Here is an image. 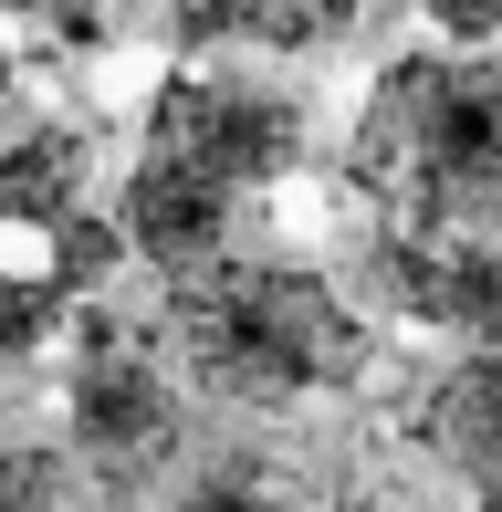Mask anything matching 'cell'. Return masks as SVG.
<instances>
[{"label":"cell","instance_id":"6da1fadb","mask_svg":"<svg viewBox=\"0 0 502 512\" xmlns=\"http://www.w3.org/2000/svg\"><path fill=\"white\" fill-rule=\"evenodd\" d=\"M157 335H168L178 377H189L210 408H251V418L346 398V387L377 366V324L335 293V272L283 262V251H262V262L210 251V262L168 272Z\"/></svg>","mask_w":502,"mask_h":512},{"label":"cell","instance_id":"7a4b0ae2","mask_svg":"<svg viewBox=\"0 0 502 512\" xmlns=\"http://www.w3.org/2000/svg\"><path fill=\"white\" fill-rule=\"evenodd\" d=\"M346 199L356 220L502 241V53H461V42L387 53L346 126Z\"/></svg>","mask_w":502,"mask_h":512},{"label":"cell","instance_id":"3957f363","mask_svg":"<svg viewBox=\"0 0 502 512\" xmlns=\"http://www.w3.org/2000/svg\"><path fill=\"white\" fill-rule=\"evenodd\" d=\"M136 147H147V157H178V168H199V178H220L231 199H262V189H283V178L304 168L314 115H304V95H272V84H251V74H210V63H189V74H168L147 95Z\"/></svg>","mask_w":502,"mask_h":512},{"label":"cell","instance_id":"277c9868","mask_svg":"<svg viewBox=\"0 0 502 512\" xmlns=\"http://www.w3.org/2000/svg\"><path fill=\"white\" fill-rule=\"evenodd\" d=\"M63 418H74L84 471H105V481H147L157 460L178 450V387H168V356H157L147 324H126V314H105V304L74 324Z\"/></svg>","mask_w":502,"mask_h":512},{"label":"cell","instance_id":"5b68a950","mask_svg":"<svg viewBox=\"0 0 502 512\" xmlns=\"http://www.w3.org/2000/svg\"><path fill=\"white\" fill-rule=\"evenodd\" d=\"M356 283H367L377 314L419 324V335H450V345L502 335V241H482V230L367 220V241H356Z\"/></svg>","mask_w":502,"mask_h":512},{"label":"cell","instance_id":"8992f818","mask_svg":"<svg viewBox=\"0 0 502 512\" xmlns=\"http://www.w3.org/2000/svg\"><path fill=\"white\" fill-rule=\"evenodd\" d=\"M116 220H126V251H136V262L189 272V262H210V251H231L241 199L220 189V178L178 168V157H147V147H136V168H126V189H116Z\"/></svg>","mask_w":502,"mask_h":512},{"label":"cell","instance_id":"52a82bcc","mask_svg":"<svg viewBox=\"0 0 502 512\" xmlns=\"http://www.w3.org/2000/svg\"><path fill=\"white\" fill-rule=\"evenodd\" d=\"M408 439H419L440 471H461V481L502 471V335L461 345V356L408 398Z\"/></svg>","mask_w":502,"mask_h":512},{"label":"cell","instance_id":"ba28073f","mask_svg":"<svg viewBox=\"0 0 502 512\" xmlns=\"http://www.w3.org/2000/svg\"><path fill=\"white\" fill-rule=\"evenodd\" d=\"M189 53H325L367 0H157Z\"/></svg>","mask_w":502,"mask_h":512},{"label":"cell","instance_id":"9c48e42d","mask_svg":"<svg viewBox=\"0 0 502 512\" xmlns=\"http://www.w3.org/2000/svg\"><path fill=\"white\" fill-rule=\"evenodd\" d=\"M84 178H95V136L63 115L0 136V230H53L63 209H84Z\"/></svg>","mask_w":502,"mask_h":512},{"label":"cell","instance_id":"30bf717a","mask_svg":"<svg viewBox=\"0 0 502 512\" xmlns=\"http://www.w3.org/2000/svg\"><path fill=\"white\" fill-rule=\"evenodd\" d=\"M126 262H136V251H126V220H116V209H63V220H53V283L74 293V304L105 293Z\"/></svg>","mask_w":502,"mask_h":512},{"label":"cell","instance_id":"8fae6325","mask_svg":"<svg viewBox=\"0 0 502 512\" xmlns=\"http://www.w3.org/2000/svg\"><path fill=\"white\" fill-rule=\"evenodd\" d=\"M63 314H74V293H63L53 272H0V377L32 366L42 345L63 335Z\"/></svg>","mask_w":502,"mask_h":512},{"label":"cell","instance_id":"7c38bea8","mask_svg":"<svg viewBox=\"0 0 502 512\" xmlns=\"http://www.w3.org/2000/svg\"><path fill=\"white\" fill-rule=\"evenodd\" d=\"M0 512H74L63 450H0Z\"/></svg>","mask_w":502,"mask_h":512},{"label":"cell","instance_id":"4fadbf2b","mask_svg":"<svg viewBox=\"0 0 502 512\" xmlns=\"http://www.w3.org/2000/svg\"><path fill=\"white\" fill-rule=\"evenodd\" d=\"M419 21L461 53H502V0H419Z\"/></svg>","mask_w":502,"mask_h":512},{"label":"cell","instance_id":"5bb4252c","mask_svg":"<svg viewBox=\"0 0 502 512\" xmlns=\"http://www.w3.org/2000/svg\"><path fill=\"white\" fill-rule=\"evenodd\" d=\"M0 11L42 21V32H105V11H116V0H0Z\"/></svg>","mask_w":502,"mask_h":512},{"label":"cell","instance_id":"9a60e30c","mask_svg":"<svg viewBox=\"0 0 502 512\" xmlns=\"http://www.w3.org/2000/svg\"><path fill=\"white\" fill-rule=\"evenodd\" d=\"M471 512H502V471H492V481H471Z\"/></svg>","mask_w":502,"mask_h":512},{"label":"cell","instance_id":"2e32d148","mask_svg":"<svg viewBox=\"0 0 502 512\" xmlns=\"http://www.w3.org/2000/svg\"><path fill=\"white\" fill-rule=\"evenodd\" d=\"M0 105H11V63H0Z\"/></svg>","mask_w":502,"mask_h":512},{"label":"cell","instance_id":"e0dca14e","mask_svg":"<svg viewBox=\"0 0 502 512\" xmlns=\"http://www.w3.org/2000/svg\"><path fill=\"white\" fill-rule=\"evenodd\" d=\"M356 512H377V502H356Z\"/></svg>","mask_w":502,"mask_h":512}]
</instances>
